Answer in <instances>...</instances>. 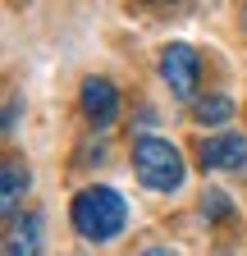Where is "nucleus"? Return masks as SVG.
<instances>
[{"mask_svg":"<svg viewBox=\"0 0 247 256\" xmlns=\"http://www.w3.org/2000/svg\"><path fill=\"white\" fill-rule=\"evenodd\" d=\"M69 220H74L78 238H87V242H114L124 234V224H128V202H124L114 188L92 183V188H82L74 197Z\"/></svg>","mask_w":247,"mask_h":256,"instance_id":"1","label":"nucleus"},{"mask_svg":"<svg viewBox=\"0 0 247 256\" xmlns=\"http://www.w3.org/2000/svg\"><path fill=\"white\" fill-rule=\"evenodd\" d=\"M133 174L151 192H178L188 165H183V151L174 142H165V138H138L133 142Z\"/></svg>","mask_w":247,"mask_h":256,"instance_id":"2","label":"nucleus"},{"mask_svg":"<svg viewBox=\"0 0 247 256\" xmlns=\"http://www.w3.org/2000/svg\"><path fill=\"white\" fill-rule=\"evenodd\" d=\"M160 78L170 82V92L178 101H197V87H202V55L188 42H170L160 46Z\"/></svg>","mask_w":247,"mask_h":256,"instance_id":"3","label":"nucleus"},{"mask_svg":"<svg viewBox=\"0 0 247 256\" xmlns=\"http://www.w3.org/2000/svg\"><path fill=\"white\" fill-rule=\"evenodd\" d=\"M78 110L92 124V133H106V128L119 119V87L110 78H101V74L82 78V87H78Z\"/></svg>","mask_w":247,"mask_h":256,"instance_id":"4","label":"nucleus"},{"mask_svg":"<svg viewBox=\"0 0 247 256\" xmlns=\"http://www.w3.org/2000/svg\"><path fill=\"white\" fill-rule=\"evenodd\" d=\"M197 165L202 170H229L247 174V138L242 133H210L197 142Z\"/></svg>","mask_w":247,"mask_h":256,"instance_id":"5","label":"nucleus"},{"mask_svg":"<svg viewBox=\"0 0 247 256\" xmlns=\"http://www.w3.org/2000/svg\"><path fill=\"white\" fill-rule=\"evenodd\" d=\"M28 183H32V174H28V160H23V156H5V165H0V210H5L10 224L18 220V202H23Z\"/></svg>","mask_w":247,"mask_h":256,"instance_id":"6","label":"nucleus"},{"mask_svg":"<svg viewBox=\"0 0 247 256\" xmlns=\"http://www.w3.org/2000/svg\"><path fill=\"white\" fill-rule=\"evenodd\" d=\"M42 229H46V220L42 210H28L10 224V234H5V252L10 256H42Z\"/></svg>","mask_w":247,"mask_h":256,"instance_id":"7","label":"nucleus"},{"mask_svg":"<svg viewBox=\"0 0 247 256\" xmlns=\"http://www.w3.org/2000/svg\"><path fill=\"white\" fill-rule=\"evenodd\" d=\"M229 119H234V101L224 92H206V96L192 101V124H202V128H220Z\"/></svg>","mask_w":247,"mask_h":256,"instance_id":"8","label":"nucleus"},{"mask_svg":"<svg viewBox=\"0 0 247 256\" xmlns=\"http://www.w3.org/2000/svg\"><path fill=\"white\" fill-rule=\"evenodd\" d=\"M197 202H202L197 210H202V220H206V224H224V220L234 215V202H229V192H224V188H206Z\"/></svg>","mask_w":247,"mask_h":256,"instance_id":"9","label":"nucleus"},{"mask_svg":"<svg viewBox=\"0 0 247 256\" xmlns=\"http://www.w3.org/2000/svg\"><path fill=\"white\" fill-rule=\"evenodd\" d=\"M18 133V92H10V106H5V138Z\"/></svg>","mask_w":247,"mask_h":256,"instance_id":"10","label":"nucleus"},{"mask_svg":"<svg viewBox=\"0 0 247 256\" xmlns=\"http://www.w3.org/2000/svg\"><path fill=\"white\" fill-rule=\"evenodd\" d=\"M238 32H242V42H247V0H238Z\"/></svg>","mask_w":247,"mask_h":256,"instance_id":"11","label":"nucleus"},{"mask_svg":"<svg viewBox=\"0 0 247 256\" xmlns=\"http://www.w3.org/2000/svg\"><path fill=\"white\" fill-rule=\"evenodd\" d=\"M138 256H178V252H174V247H160V242H156V247H146V252H138Z\"/></svg>","mask_w":247,"mask_h":256,"instance_id":"12","label":"nucleus"},{"mask_svg":"<svg viewBox=\"0 0 247 256\" xmlns=\"http://www.w3.org/2000/svg\"><path fill=\"white\" fill-rule=\"evenodd\" d=\"M142 5H174V0H142Z\"/></svg>","mask_w":247,"mask_h":256,"instance_id":"13","label":"nucleus"}]
</instances>
